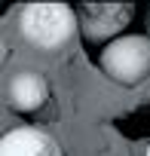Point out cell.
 <instances>
[{
  "label": "cell",
  "mask_w": 150,
  "mask_h": 156,
  "mask_svg": "<svg viewBox=\"0 0 150 156\" xmlns=\"http://www.w3.org/2000/svg\"><path fill=\"white\" fill-rule=\"evenodd\" d=\"M77 9L67 3H28L19 12V31L25 43L43 52L61 49L73 34H77Z\"/></svg>",
  "instance_id": "cell-1"
},
{
  "label": "cell",
  "mask_w": 150,
  "mask_h": 156,
  "mask_svg": "<svg viewBox=\"0 0 150 156\" xmlns=\"http://www.w3.org/2000/svg\"><path fill=\"white\" fill-rule=\"evenodd\" d=\"M101 70L123 86H135L150 73V37L123 34L101 49Z\"/></svg>",
  "instance_id": "cell-2"
},
{
  "label": "cell",
  "mask_w": 150,
  "mask_h": 156,
  "mask_svg": "<svg viewBox=\"0 0 150 156\" xmlns=\"http://www.w3.org/2000/svg\"><path fill=\"white\" fill-rule=\"evenodd\" d=\"M129 16H132V6L129 3H86L83 6V16L80 25H83V34L95 43H110L116 37H123L120 31L129 25Z\"/></svg>",
  "instance_id": "cell-3"
},
{
  "label": "cell",
  "mask_w": 150,
  "mask_h": 156,
  "mask_svg": "<svg viewBox=\"0 0 150 156\" xmlns=\"http://www.w3.org/2000/svg\"><path fill=\"white\" fill-rule=\"evenodd\" d=\"M0 156H64V153L49 132L34 126H19L0 138Z\"/></svg>",
  "instance_id": "cell-4"
},
{
  "label": "cell",
  "mask_w": 150,
  "mask_h": 156,
  "mask_svg": "<svg viewBox=\"0 0 150 156\" xmlns=\"http://www.w3.org/2000/svg\"><path fill=\"white\" fill-rule=\"evenodd\" d=\"M6 92H9V104H12L16 110L31 113V110H37V107L49 98V83H46V76H43L40 70L25 67V70H16V73L9 76Z\"/></svg>",
  "instance_id": "cell-5"
},
{
  "label": "cell",
  "mask_w": 150,
  "mask_h": 156,
  "mask_svg": "<svg viewBox=\"0 0 150 156\" xmlns=\"http://www.w3.org/2000/svg\"><path fill=\"white\" fill-rule=\"evenodd\" d=\"M6 55H9V46H6V40H3V34H0V64L6 61Z\"/></svg>",
  "instance_id": "cell-6"
},
{
  "label": "cell",
  "mask_w": 150,
  "mask_h": 156,
  "mask_svg": "<svg viewBox=\"0 0 150 156\" xmlns=\"http://www.w3.org/2000/svg\"><path fill=\"white\" fill-rule=\"evenodd\" d=\"M147 156H150V147H147Z\"/></svg>",
  "instance_id": "cell-7"
}]
</instances>
